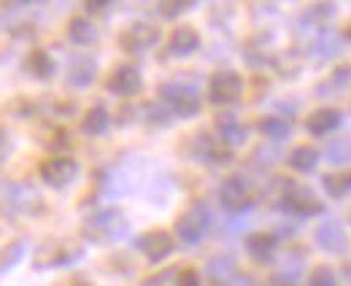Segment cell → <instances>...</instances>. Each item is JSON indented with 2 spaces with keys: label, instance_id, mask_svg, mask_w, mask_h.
Listing matches in <instances>:
<instances>
[{
  "label": "cell",
  "instance_id": "1",
  "mask_svg": "<svg viewBox=\"0 0 351 286\" xmlns=\"http://www.w3.org/2000/svg\"><path fill=\"white\" fill-rule=\"evenodd\" d=\"M128 233V216L119 208H100L95 213H89L82 224V235L89 243H111L117 238H122Z\"/></svg>",
  "mask_w": 351,
  "mask_h": 286
},
{
  "label": "cell",
  "instance_id": "2",
  "mask_svg": "<svg viewBox=\"0 0 351 286\" xmlns=\"http://www.w3.org/2000/svg\"><path fill=\"white\" fill-rule=\"evenodd\" d=\"M160 100L165 103L168 111H173L176 117H197L200 114V95L192 84L184 82H168L160 86Z\"/></svg>",
  "mask_w": 351,
  "mask_h": 286
},
{
  "label": "cell",
  "instance_id": "3",
  "mask_svg": "<svg viewBox=\"0 0 351 286\" xmlns=\"http://www.w3.org/2000/svg\"><path fill=\"white\" fill-rule=\"evenodd\" d=\"M208 227H211V211H208V205L195 203L178 216L176 235H178V241L184 246H197L203 241V235L208 233Z\"/></svg>",
  "mask_w": 351,
  "mask_h": 286
},
{
  "label": "cell",
  "instance_id": "4",
  "mask_svg": "<svg viewBox=\"0 0 351 286\" xmlns=\"http://www.w3.org/2000/svg\"><path fill=\"white\" fill-rule=\"evenodd\" d=\"M219 203L227 211H232V213H241V211H249L252 205L257 203V192H254L249 178L230 176V178H224V184L219 187Z\"/></svg>",
  "mask_w": 351,
  "mask_h": 286
},
{
  "label": "cell",
  "instance_id": "5",
  "mask_svg": "<svg viewBox=\"0 0 351 286\" xmlns=\"http://www.w3.org/2000/svg\"><path fill=\"white\" fill-rule=\"evenodd\" d=\"M278 205L292 213V216H316L322 211V203L316 200V195L308 187H298V184H284V192L278 195Z\"/></svg>",
  "mask_w": 351,
  "mask_h": 286
},
{
  "label": "cell",
  "instance_id": "6",
  "mask_svg": "<svg viewBox=\"0 0 351 286\" xmlns=\"http://www.w3.org/2000/svg\"><path fill=\"white\" fill-rule=\"evenodd\" d=\"M82 257V246L71 241H49L36 251V267H65Z\"/></svg>",
  "mask_w": 351,
  "mask_h": 286
},
{
  "label": "cell",
  "instance_id": "7",
  "mask_svg": "<svg viewBox=\"0 0 351 286\" xmlns=\"http://www.w3.org/2000/svg\"><path fill=\"white\" fill-rule=\"evenodd\" d=\"M243 92V79L235 71H217L208 82V100L217 106H230L241 97Z\"/></svg>",
  "mask_w": 351,
  "mask_h": 286
},
{
  "label": "cell",
  "instance_id": "8",
  "mask_svg": "<svg viewBox=\"0 0 351 286\" xmlns=\"http://www.w3.org/2000/svg\"><path fill=\"white\" fill-rule=\"evenodd\" d=\"M160 41V27H154L152 22H132L119 33V46L130 54H141Z\"/></svg>",
  "mask_w": 351,
  "mask_h": 286
},
{
  "label": "cell",
  "instance_id": "9",
  "mask_svg": "<svg viewBox=\"0 0 351 286\" xmlns=\"http://www.w3.org/2000/svg\"><path fill=\"white\" fill-rule=\"evenodd\" d=\"M76 176H79V163L73 157L57 154V157H49L41 163V178L51 189H65Z\"/></svg>",
  "mask_w": 351,
  "mask_h": 286
},
{
  "label": "cell",
  "instance_id": "10",
  "mask_svg": "<svg viewBox=\"0 0 351 286\" xmlns=\"http://www.w3.org/2000/svg\"><path fill=\"white\" fill-rule=\"evenodd\" d=\"M173 246V235L165 233V230H149L138 238V248L143 251V257L149 262H162L165 257H171Z\"/></svg>",
  "mask_w": 351,
  "mask_h": 286
},
{
  "label": "cell",
  "instance_id": "11",
  "mask_svg": "<svg viewBox=\"0 0 351 286\" xmlns=\"http://www.w3.org/2000/svg\"><path fill=\"white\" fill-rule=\"evenodd\" d=\"M106 86H108V92H114V95H119V97H132V95L141 92L143 79H141V71H138L135 65H119V68H114V73L108 76Z\"/></svg>",
  "mask_w": 351,
  "mask_h": 286
},
{
  "label": "cell",
  "instance_id": "12",
  "mask_svg": "<svg viewBox=\"0 0 351 286\" xmlns=\"http://www.w3.org/2000/svg\"><path fill=\"white\" fill-rule=\"evenodd\" d=\"M189 152H192L195 160H203V163H227L230 160V149L221 141H214L211 135H206V132H195V138L189 143Z\"/></svg>",
  "mask_w": 351,
  "mask_h": 286
},
{
  "label": "cell",
  "instance_id": "13",
  "mask_svg": "<svg viewBox=\"0 0 351 286\" xmlns=\"http://www.w3.org/2000/svg\"><path fill=\"white\" fill-rule=\"evenodd\" d=\"M217 132H219V141L232 149V146H241L246 143V135H249V127L241 122L235 114H219L217 117Z\"/></svg>",
  "mask_w": 351,
  "mask_h": 286
},
{
  "label": "cell",
  "instance_id": "14",
  "mask_svg": "<svg viewBox=\"0 0 351 286\" xmlns=\"http://www.w3.org/2000/svg\"><path fill=\"white\" fill-rule=\"evenodd\" d=\"M313 238H316L319 248H324L327 254H341V251H346V243H349V238H346V233H343V227L338 222L319 224Z\"/></svg>",
  "mask_w": 351,
  "mask_h": 286
},
{
  "label": "cell",
  "instance_id": "15",
  "mask_svg": "<svg viewBox=\"0 0 351 286\" xmlns=\"http://www.w3.org/2000/svg\"><path fill=\"white\" fill-rule=\"evenodd\" d=\"M168 49L173 57H189L200 49V33L189 25H178L173 33H171V41H168Z\"/></svg>",
  "mask_w": 351,
  "mask_h": 286
},
{
  "label": "cell",
  "instance_id": "16",
  "mask_svg": "<svg viewBox=\"0 0 351 286\" xmlns=\"http://www.w3.org/2000/svg\"><path fill=\"white\" fill-rule=\"evenodd\" d=\"M95 73H97V62L82 54V57H73L71 60V68H68V86H76V89H84L95 82Z\"/></svg>",
  "mask_w": 351,
  "mask_h": 286
},
{
  "label": "cell",
  "instance_id": "17",
  "mask_svg": "<svg viewBox=\"0 0 351 286\" xmlns=\"http://www.w3.org/2000/svg\"><path fill=\"white\" fill-rule=\"evenodd\" d=\"M276 248H278V241L270 233H254L246 238V251L254 262H270L276 257Z\"/></svg>",
  "mask_w": 351,
  "mask_h": 286
},
{
  "label": "cell",
  "instance_id": "18",
  "mask_svg": "<svg viewBox=\"0 0 351 286\" xmlns=\"http://www.w3.org/2000/svg\"><path fill=\"white\" fill-rule=\"evenodd\" d=\"M25 71H27V76H33L38 82H46V79L54 76V60H51V54L46 49H33L25 57Z\"/></svg>",
  "mask_w": 351,
  "mask_h": 286
},
{
  "label": "cell",
  "instance_id": "19",
  "mask_svg": "<svg viewBox=\"0 0 351 286\" xmlns=\"http://www.w3.org/2000/svg\"><path fill=\"white\" fill-rule=\"evenodd\" d=\"M306 127L311 135H330V132H335L341 127V111H335V108H319V111H313L308 117Z\"/></svg>",
  "mask_w": 351,
  "mask_h": 286
},
{
  "label": "cell",
  "instance_id": "20",
  "mask_svg": "<svg viewBox=\"0 0 351 286\" xmlns=\"http://www.w3.org/2000/svg\"><path fill=\"white\" fill-rule=\"evenodd\" d=\"M68 38L76 43V46H92L97 41V27L84 19V16H73L68 22Z\"/></svg>",
  "mask_w": 351,
  "mask_h": 286
},
{
  "label": "cell",
  "instance_id": "21",
  "mask_svg": "<svg viewBox=\"0 0 351 286\" xmlns=\"http://www.w3.org/2000/svg\"><path fill=\"white\" fill-rule=\"evenodd\" d=\"M287 163H289L292 170H298V173H311L316 167V163H319V152L313 146H295L289 152Z\"/></svg>",
  "mask_w": 351,
  "mask_h": 286
},
{
  "label": "cell",
  "instance_id": "22",
  "mask_svg": "<svg viewBox=\"0 0 351 286\" xmlns=\"http://www.w3.org/2000/svg\"><path fill=\"white\" fill-rule=\"evenodd\" d=\"M106 130H108V111L103 106H92L82 119V132L95 138V135H103Z\"/></svg>",
  "mask_w": 351,
  "mask_h": 286
},
{
  "label": "cell",
  "instance_id": "23",
  "mask_svg": "<svg viewBox=\"0 0 351 286\" xmlns=\"http://www.w3.org/2000/svg\"><path fill=\"white\" fill-rule=\"evenodd\" d=\"M257 130L263 132L265 138H270V141H284V138L292 132V124L287 122L284 117H276V114H270V117H263V119H260Z\"/></svg>",
  "mask_w": 351,
  "mask_h": 286
},
{
  "label": "cell",
  "instance_id": "24",
  "mask_svg": "<svg viewBox=\"0 0 351 286\" xmlns=\"http://www.w3.org/2000/svg\"><path fill=\"white\" fill-rule=\"evenodd\" d=\"M232 273H235V259L232 257H214L211 262H208V276L217 281V284H227L230 278H232Z\"/></svg>",
  "mask_w": 351,
  "mask_h": 286
},
{
  "label": "cell",
  "instance_id": "25",
  "mask_svg": "<svg viewBox=\"0 0 351 286\" xmlns=\"http://www.w3.org/2000/svg\"><path fill=\"white\" fill-rule=\"evenodd\" d=\"M322 187L330 198H343L351 192V173H330L322 178Z\"/></svg>",
  "mask_w": 351,
  "mask_h": 286
},
{
  "label": "cell",
  "instance_id": "26",
  "mask_svg": "<svg viewBox=\"0 0 351 286\" xmlns=\"http://www.w3.org/2000/svg\"><path fill=\"white\" fill-rule=\"evenodd\" d=\"M349 79H351V68H349V65H343V68H338V71H335V73H332L327 82L319 84V86H316V92H319V95H324V97L338 95V92H341L346 84H349Z\"/></svg>",
  "mask_w": 351,
  "mask_h": 286
},
{
  "label": "cell",
  "instance_id": "27",
  "mask_svg": "<svg viewBox=\"0 0 351 286\" xmlns=\"http://www.w3.org/2000/svg\"><path fill=\"white\" fill-rule=\"evenodd\" d=\"M327 160L335 165L349 163L351 160V141L349 138H341V141H332L330 149H327Z\"/></svg>",
  "mask_w": 351,
  "mask_h": 286
},
{
  "label": "cell",
  "instance_id": "28",
  "mask_svg": "<svg viewBox=\"0 0 351 286\" xmlns=\"http://www.w3.org/2000/svg\"><path fill=\"white\" fill-rule=\"evenodd\" d=\"M192 8H195L192 0H165V3H160V14L165 19H176V16H181V14L192 11Z\"/></svg>",
  "mask_w": 351,
  "mask_h": 286
},
{
  "label": "cell",
  "instance_id": "29",
  "mask_svg": "<svg viewBox=\"0 0 351 286\" xmlns=\"http://www.w3.org/2000/svg\"><path fill=\"white\" fill-rule=\"evenodd\" d=\"M308 286H338L335 281V270L327 265H319L311 276H308Z\"/></svg>",
  "mask_w": 351,
  "mask_h": 286
},
{
  "label": "cell",
  "instance_id": "30",
  "mask_svg": "<svg viewBox=\"0 0 351 286\" xmlns=\"http://www.w3.org/2000/svg\"><path fill=\"white\" fill-rule=\"evenodd\" d=\"M313 46H316V54H319V57H332V54L338 51V38L330 36V33H322Z\"/></svg>",
  "mask_w": 351,
  "mask_h": 286
},
{
  "label": "cell",
  "instance_id": "31",
  "mask_svg": "<svg viewBox=\"0 0 351 286\" xmlns=\"http://www.w3.org/2000/svg\"><path fill=\"white\" fill-rule=\"evenodd\" d=\"M176 286H200V273L195 267H184L176 276Z\"/></svg>",
  "mask_w": 351,
  "mask_h": 286
},
{
  "label": "cell",
  "instance_id": "32",
  "mask_svg": "<svg viewBox=\"0 0 351 286\" xmlns=\"http://www.w3.org/2000/svg\"><path fill=\"white\" fill-rule=\"evenodd\" d=\"M270 286H298V281H295V276H289V273H276V276L270 278Z\"/></svg>",
  "mask_w": 351,
  "mask_h": 286
},
{
  "label": "cell",
  "instance_id": "33",
  "mask_svg": "<svg viewBox=\"0 0 351 286\" xmlns=\"http://www.w3.org/2000/svg\"><path fill=\"white\" fill-rule=\"evenodd\" d=\"M84 5H87L89 14H100V11H106V8L111 5V3H106V0H87Z\"/></svg>",
  "mask_w": 351,
  "mask_h": 286
},
{
  "label": "cell",
  "instance_id": "34",
  "mask_svg": "<svg viewBox=\"0 0 351 286\" xmlns=\"http://www.w3.org/2000/svg\"><path fill=\"white\" fill-rule=\"evenodd\" d=\"M141 286H160V281H157V278H152V281H143Z\"/></svg>",
  "mask_w": 351,
  "mask_h": 286
}]
</instances>
